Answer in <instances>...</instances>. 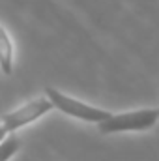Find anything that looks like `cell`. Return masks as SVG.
Segmentation results:
<instances>
[{
  "label": "cell",
  "mask_w": 159,
  "mask_h": 161,
  "mask_svg": "<svg viewBox=\"0 0 159 161\" xmlns=\"http://www.w3.org/2000/svg\"><path fill=\"white\" fill-rule=\"evenodd\" d=\"M21 150V139L15 133H9L6 139L0 141V161H9Z\"/></svg>",
  "instance_id": "obj_5"
},
{
  "label": "cell",
  "mask_w": 159,
  "mask_h": 161,
  "mask_svg": "<svg viewBox=\"0 0 159 161\" xmlns=\"http://www.w3.org/2000/svg\"><path fill=\"white\" fill-rule=\"evenodd\" d=\"M6 137H8V133H6V131L2 129V125H0V141H2V139H6Z\"/></svg>",
  "instance_id": "obj_6"
},
{
  "label": "cell",
  "mask_w": 159,
  "mask_h": 161,
  "mask_svg": "<svg viewBox=\"0 0 159 161\" xmlns=\"http://www.w3.org/2000/svg\"><path fill=\"white\" fill-rule=\"evenodd\" d=\"M49 111H52L51 101L45 96H38V97L28 99L21 107H17V109L9 111L6 114H2L0 116V125L9 135V133H15L17 129L25 127L28 124H34L36 120H40L41 116H45Z\"/></svg>",
  "instance_id": "obj_3"
},
{
  "label": "cell",
  "mask_w": 159,
  "mask_h": 161,
  "mask_svg": "<svg viewBox=\"0 0 159 161\" xmlns=\"http://www.w3.org/2000/svg\"><path fill=\"white\" fill-rule=\"evenodd\" d=\"M45 97L51 101L52 109L71 116V118H77L80 122H88V124H99V122L107 120L112 113L111 111H105L101 107H94L90 103H84L73 96H68L52 86H47L45 88Z\"/></svg>",
  "instance_id": "obj_2"
},
{
  "label": "cell",
  "mask_w": 159,
  "mask_h": 161,
  "mask_svg": "<svg viewBox=\"0 0 159 161\" xmlns=\"http://www.w3.org/2000/svg\"><path fill=\"white\" fill-rule=\"evenodd\" d=\"M0 69L4 75H11L13 71V41L2 25H0Z\"/></svg>",
  "instance_id": "obj_4"
},
{
  "label": "cell",
  "mask_w": 159,
  "mask_h": 161,
  "mask_svg": "<svg viewBox=\"0 0 159 161\" xmlns=\"http://www.w3.org/2000/svg\"><path fill=\"white\" fill-rule=\"evenodd\" d=\"M159 122V107L137 109L125 113H112L107 120L99 122L97 129L103 135L125 133V131H148Z\"/></svg>",
  "instance_id": "obj_1"
}]
</instances>
